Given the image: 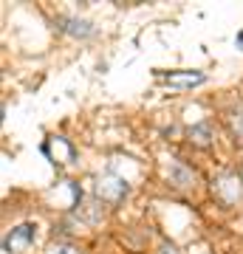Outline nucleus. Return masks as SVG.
Returning <instances> with one entry per match:
<instances>
[{"label":"nucleus","instance_id":"nucleus-5","mask_svg":"<svg viewBox=\"0 0 243 254\" xmlns=\"http://www.w3.org/2000/svg\"><path fill=\"white\" fill-rule=\"evenodd\" d=\"M63 31H68V34L74 37H90L93 34V28H90V23H85V20H63Z\"/></svg>","mask_w":243,"mask_h":254},{"label":"nucleus","instance_id":"nucleus-4","mask_svg":"<svg viewBox=\"0 0 243 254\" xmlns=\"http://www.w3.org/2000/svg\"><path fill=\"white\" fill-rule=\"evenodd\" d=\"M215 192L226 203H235V200H241V187H238V178H221L215 184Z\"/></svg>","mask_w":243,"mask_h":254},{"label":"nucleus","instance_id":"nucleus-6","mask_svg":"<svg viewBox=\"0 0 243 254\" xmlns=\"http://www.w3.org/2000/svg\"><path fill=\"white\" fill-rule=\"evenodd\" d=\"M229 127H232V133L238 138H243V108H235L229 113Z\"/></svg>","mask_w":243,"mask_h":254},{"label":"nucleus","instance_id":"nucleus-7","mask_svg":"<svg viewBox=\"0 0 243 254\" xmlns=\"http://www.w3.org/2000/svg\"><path fill=\"white\" fill-rule=\"evenodd\" d=\"M189 138L195 141V144H209V125H198L189 130Z\"/></svg>","mask_w":243,"mask_h":254},{"label":"nucleus","instance_id":"nucleus-8","mask_svg":"<svg viewBox=\"0 0 243 254\" xmlns=\"http://www.w3.org/2000/svg\"><path fill=\"white\" fill-rule=\"evenodd\" d=\"M54 254H77L74 249H68V246H60V249H51Z\"/></svg>","mask_w":243,"mask_h":254},{"label":"nucleus","instance_id":"nucleus-3","mask_svg":"<svg viewBox=\"0 0 243 254\" xmlns=\"http://www.w3.org/2000/svg\"><path fill=\"white\" fill-rule=\"evenodd\" d=\"M162 82H167V85H175V88H192V85H201L204 82V73L201 71H159L156 73Z\"/></svg>","mask_w":243,"mask_h":254},{"label":"nucleus","instance_id":"nucleus-9","mask_svg":"<svg viewBox=\"0 0 243 254\" xmlns=\"http://www.w3.org/2000/svg\"><path fill=\"white\" fill-rule=\"evenodd\" d=\"M235 46H238V48L243 51V31H238V37H235Z\"/></svg>","mask_w":243,"mask_h":254},{"label":"nucleus","instance_id":"nucleus-2","mask_svg":"<svg viewBox=\"0 0 243 254\" xmlns=\"http://www.w3.org/2000/svg\"><path fill=\"white\" fill-rule=\"evenodd\" d=\"M96 195H99L102 200H108V203H119V200H125V195H127L125 178H119V175H113V173L99 175V181H96Z\"/></svg>","mask_w":243,"mask_h":254},{"label":"nucleus","instance_id":"nucleus-1","mask_svg":"<svg viewBox=\"0 0 243 254\" xmlns=\"http://www.w3.org/2000/svg\"><path fill=\"white\" fill-rule=\"evenodd\" d=\"M34 240H37V226L34 223H23V226L11 229V235L3 240V246H6L9 254H26L34 246Z\"/></svg>","mask_w":243,"mask_h":254}]
</instances>
